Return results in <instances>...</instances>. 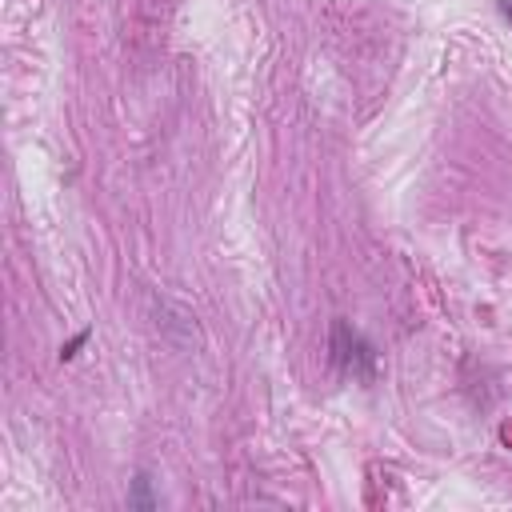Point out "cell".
<instances>
[{
	"label": "cell",
	"instance_id": "obj_1",
	"mask_svg": "<svg viewBox=\"0 0 512 512\" xmlns=\"http://www.w3.org/2000/svg\"><path fill=\"white\" fill-rule=\"evenodd\" d=\"M332 348H336V360H340L348 372H368V368H372V352H368L356 336H348V324H336Z\"/></svg>",
	"mask_w": 512,
	"mask_h": 512
},
{
	"label": "cell",
	"instance_id": "obj_2",
	"mask_svg": "<svg viewBox=\"0 0 512 512\" xmlns=\"http://www.w3.org/2000/svg\"><path fill=\"white\" fill-rule=\"evenodd\" d=\"M500 12H504V20L512 24V0H500Z\"/></svg>",
	"mask_w": 512,
	"mask_h": 512
}]
</instances>
